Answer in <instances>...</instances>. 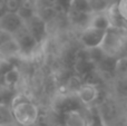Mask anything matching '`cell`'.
<instances>
[{
  "label": "cell",
  "instance_id": "6da1fadb",
  "mask_svg": "<svg viewBox=\"0 0 127 126\" xmlns=\"http://www.w3.org/2000/svg\"><path fill=\"white\" fill-rule=\"evenodd\" d=\"M13 122L20 126H32L39 118V108L22 94L13 96L10 103Z\"/></svg>",
  "mask_w": 127,
  "mask_h": 126
},
{
  "label": "cell",
  "instance_id": "7a4b0ae2",
  "mask_svg": "<svg viewBox=\"0 0 127 126\" xmlns=\"http://www.w3.org/2000/svg\"><path fill=\"white\" fill-rule=\"evenodd\" d=\"M127 45L126 32L116 29H109L105 31L97 48L103 53L105 57H118L124 51Z\"/></svg>",
  "mask_w": 127,
  "mask_h": 126
},
{
  "label": "cell",
  "instance_id": "3957f363",
  "mask_svg": "<svg viewBox=\"0 0 127 126\" xmlns=\"http://www.w3.org/2000/svg\"><path fill=\"white\" fill-rule=\"evenodd\" d=\"M13 39L16 40L18 47H19L20 55H30L35 50L37 45L39 44L26 29L25 25L19 31H17L13 35Z\"/></svg>",
  "mask_w": 127,
  "mask_h": 126
},
{
  "label": "cell",
  "instance_id": "277c9868",
  "mask_svg": "<svg viewBox=\"0 0 127 126\" xmlns=\"http://www.w3.org/2000/svg\"><path fill=\"white\" fill-rule=\"evenodd\" d=\"M24 27V20L17 12H6L0 17V29L4 30L10 35H15L17 31Z\"/></svg>",
  "mask_w": 127,
  "mask_h": 126
},
{
  "label": "cell",
  "instance_id": "5b68a950",
  "mask_svg": "<svg viewBox=\"0 0 127 126\" xmlns=\"http://www.w3.org/2000/svg\"><path fill=\"white\" fill-rule=\"evenodd\" d=\"M104 32L105 31H99L92 28H84L80 33L79 40H80L81 45L85 47V49L97 48L104 36Z\"/></svg>",
  "mask_w": 127,
  "mask_h": 126
},
{
  "label": "cell",
  "instance_id": "8992f818",
  "mask_svg": "<svg viewBox=\"0 0 127 126\" xmlns=\"http://www.w3.org/2000/svg\"><path fill=\"white\" fill-rule=\"evenodd\" d=\"M26 29L30 32V35L37 40L38 42H40L41 38L45 35V21L39 15L35 13L32 17H30L28 20L24 22Z\"/></svg>",
  "mask_w": 127,
  "mask_h": 126
},
{
  "label": "cell",
  "instance_id": "52a82bcc",
  "mask_svg": "<svg viewBox=\"0 0 127 126\" xmlns=\"http://www.w3.org/2000/svg\"><path fill=\"white\" fill-rule=\"evenodd\" d=\"M76 95L83 104L90 105L97 100V98L99 96V91L95 85L84 83L76 91Z\"/></svg>",
  "mask_w": 127,
  "mask_h": 126
},
{
  "label": "cell",
  "instance_id": "ba28073f",
  "mask_svg": "<svg viewBox=\"0 0 127 126\" xmlns=\"http://www.w3.org/2000/svg\"><path fill=\"white\" fill-rule=\"evenodd\" d=\"M86 28H92V29H96L99 31H107L110 29V25H109V20L107 18L106 11H96L93 12L89 17L88 24L86 26Z\"/></svg>",
  "mask_w": 127,
  "mask_h": 126
},
{
  "label": "cell",
  "instance_id": "9c48e42d",
  "mask_svg": "<svg viewBox=\"0 0 127 126\" xmlns=\"http://www.w3.org/2000/svg\"><path fill=\"white\" fill-rule=\"evenodd\" d=\"M106 15L109 20L110 29H116V30H124V26H125V20L122 18L121 13H119L118 9H117V2L110 3L109 6L106 8Z\"/></svg>",
  "mask_w": 127,
  "mask_h": 126
},
{
  "label": "cell",
  "instance_id": "30bf717a",
  "mask_svg": "<svg viewBox=\"0 0 127 126\" xmlns=\"http://www.w3.org/2000/svg\"><path fill=\"white\" fill-rule=\"evenodd\" d=\"M64 126H90V124L80 111L70 109L64 116Z\"/></svg>",
  "mask_w": 127,
  "mask_h": 126
},
{
  "label": "cell",
  "instance_id": "8fae6325",
  "mask_svg": "<svg viewBox=\"0 0 127 126\" xmlns=\"http://www.w3.org/2000/svg\"><path fill=\"white\" fill-rule=\"evenodd\" d=\"M20 80V71L16 66H12L10 69L6 71L2 76L1 86H4L7 88L13 89L18 85Z\"/></svg>",
  "mask_w": 127,
  "mask_h": 126
},
{
  "label": "cell",
  "instance_id": "7c38bea8",
  "mask_svg": "<svg viewBox=\"0 0 127 126\" xmlns=\"http://www.w3.org/2000/svg\"><path fill=\"white\" fill-rule=\"evenodd\" d=\"M19 55H20L19 47H18L17 42H16V40L13 39V38L0 47V57H1L2 59L9 60L10 58L19 56Z\"/></svg>",
  "mask_w": 127,
  "mask_h": 126
},
{
  "label": "cell",
  "instance_id": "4fadbf2b",
  "mask_svg": "<svg viewBox=\"0 0 127 126\" xmlns=\"http://www.w3.org/2000/svg\"><path fill=\"white\" fill-rule=\"evenodd\" d=\"M69 10L80 13H86V15H92L94 12L92 6H90V2L88 0H70Z\"/></svg>",
  "mask_w": 127,
  "mask_h": 126
},
{
  "label": "cell",
  "instance_id": "5bb4252c",
  "mask_svg": "<svg viewBox=\"0 0 127 126\" xmlns=\"http://www.w3.org/2000/svg\"><path fill=\"white\" fill-rule=\"evenodd\" d=\"M68 17H69V20L75 26L83 27V29H84L87 26L90 15H86V13H80V12H76V11L69 10L68 11Z\"/></svg>",
  "mask_w": 127,
  "mask_h": 126
},
{
  "label": "cell",
  "instance_id": "9a60e30c",
  "mask_svg": "<svg viewBox=\"0 0 127 126\" xmlns=\"http://www.w3.org/2000/svg\"><path fill=\"white\" fill-rule=\"evenodd\" d=\"M13 123L10 106H0V126H9Z\"/></svg>",
  "mask_w": 127,
  "mask_h": 126
},
{
  "label": "cell",
  "instance_id": "2e32d148",
  "mask_svg": "<svg viewBox=\"0 0 127 126\" xmlns=\"http://www.w3.org/2000/svg\"><path fill=\"white\" fill-rule=\"evenodd\" d=\"M11 92L12 89L0 86V106H10V103L15 96Z\"/></svg>",
  "mask_w": 127,
  "mask_h": 126
},
{
  "label": "cell",
  "instance_id": "e0dca14e",
  "mask_svg": "<svg viewBox=\"0 0 127 126\" xmlns=\"http://www.w3.org/2000/svg\"><path fill=\"white\" fill-rule=\"evenodd\" d=\"M114 70L121 76H127V56L121 57L116 60Z\"/></svg>",
  "mask_w": 127,
  "mask_h": 126
},
{
  "label": "cell",
  "instance_id": "ac0fdd59",
  "mask_svg": "<svg viewBox=\"0 0 127 126\" xmlns=\"http://www.w3.org/2000/svg\"><path fill=\"white\" fill-rule=\"evenodd\" d=\"M4 8L8 12H17L22 0H3Z\"/></svg>",
  "mask_w": 127,
  "mask_h": 126
},
{
  "label": "cell",
  "instance_id": "d6986e66",
  "mask_svg": "<svg viewBox=\"0 0 127 126\" xmlns=\"http://www.w3.org/2000/svg\"><path fill=\"white\" fill-rule=\"evenodd\" d=\"M117 9H118L122 18L125 21H127V0H118L117 1Z\"/></svg>",
  "mask_w": 127,
  "mask_h": 126
},
{
  "label": "cell",
  "instance_id": "ffe728a7",
  "mask_svg": "<svg viewBox=\"0 0 127 126\" xmlns=\"http://www.w3.org/2000/svg\"><path fill=\"white\" fill-rule=\"evenodd\" d=\"M12 38H13L12 35H10V33L6 32L4 30L0 29V47H1L2 45H4L6 42H8L9 40H11Z\"/></svg>",
  "mask_w": 127,
  "mask_h": 126
},
{
  "label": "cell",
  "instance_id": "44dd1931",
  "mask_svg": "<svg viewBox=\"0 0 127 126\" xmlns=\"http://www.w3.org/2000/svg\"><path fill=\"white\" fill-rule=\"evenodd\" d=\"M6 12V8H4V2L3 0H0V17Z\"/></svg>",
  "mask_w": 127,
  "mask_h": 126
},
{
  "label": "cell",
  "instance_id": "7402d4cb",
  "mask_svg": "<svg viewBox=\"0 0 127 126\" xmlns=\"http://www.w3.org/2000/svg\"><path fill=\"white\" fill-rule=\"evenodd\" d=\"M1 59H2V58H1V57H0V60H1Z\"/></svg>",
  "mask_w": 127,
  "mask_h": 126
}]
</instances>
